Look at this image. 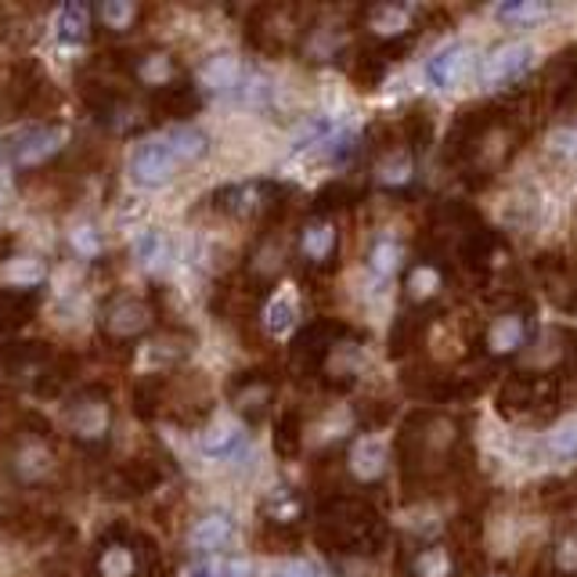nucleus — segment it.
<instances>
[{"label":"nucleus","mask_w":577,"mask_h":577,"mask_svg":"<svg viewBox=\"0 0 577 577\" xmlns=\"http://www.w3.org/2000/svg\"><path fill=\"white\" fill-rule=\"evenodd\" d=\"M394 458L401 469V490L408 502L437 495L469 469L473 447L466 437V423L455 412L415 408L404 415L394 441Z\"/></svg>","instance_id":"1"},{"label":"nucleus","mask_w":577,"mask_h":577,"mask_svg":"<svg viewBox=\"0 0 577 577\" xmlns=\"http://www.w3.org/2000/svg\"><path fill=\"white\" fill-rule=\"evenodd\" d=\"M314 541L332 559H375L389 545V527L365 495L328 490L314 513Z\"/></svg>","instance_id":"2"},{"label":"nucleus","mask_w":577,"mask_h":577,"mask_svg":"<svg viewBox=\"0 0 577 577\" xmlns=\"http://www.w3.org/2000/svg\"><path fill=\"white\" fill-rule=\"evenodd\" d=\"M495 408L509 423L545 426L563 412V379L556 372H513L498 386Z\"/></svg>","instance_id":"3"},{"label":"nucleus","mask_w":577,"mask_h":577,"mask_svg":"<svg viewBox=\"0 0 577 577\" xmlns=\"http://www.w3.org/2000/svg\"><path fill=\"white\" fill-rule=\"evenodd\" d=\"M115 426V404L112 394L101 383L83 386L69 394L62 404V429L65 437L83 447V452H105Z\"/></svg>","instance_id":"4"},{"label":"nucleus","mask_w":577,"mask_h":577,"mask_svg":"<svg viewBox=\"0 0 577 577\" xmlns=\"http://www.w3.org/2000/svg\"><path fill=\"white\" fill-rule=\"evenodd\" d=\"M303 11L293 4H260L245 14V43L256 54L279 58L285 51H296L303 40Z\"/></svg>","instance_id":"5"},{"label":"nucleus","mask_w":577,"mask_h":577,"mask_svg":"<svg viewBox=\"0 0 577 577\" xmlns=\"http://www.w3.org/2000/svg\"><path fill=\"white\" fill-rule=\"evenodd\" d=\"M534 336V303L530 296H516L509 303L487 317L480 325V346L476 351L487 354V361H509L527 346V340Z\"/></svg>","instance_id":"6"},{"label":"nucleus","mask_w":577,"mask_h":577,"mask_svg":"<svg viewBox=\"0 0 577 577\" xmlns=\"http://www.w3.org/2000/svg\"><path fill=\"white\" fill-rule=\"evenodd\" d=\"M354 336L357 332L346 322H340V317H317V322L303 325L296 332L293 351H288V365H293L300 379H317L322 368L328 365V357Z\"/></svg>","instance_id":"7"},{"label":"nucleus","mask_w":577,"mask_h":577,"mask_svg":"<svg viewBox=\"0 0 577 577\" xmlns=\"http://www.w3.org/2000/svg\"><path fill=\"white\" fill-rule=\"evenodd\" d=\"M155 545L134 538L126 527H112L101 534V541L91 556V577H152Z\"/></svg>","instance_id":"8"},{"label":"nucleus","mask_w":577,"mask_h":577,"mask_svg":"<svg viewBox=\"0 0 577 577\" xmlns=\"http://www.w3.org/2000/svg\"><path fill=\"white\" fill-rule=\"evenodd\" d=\"M340 224L336 216H307L296 231L293 253L300 267L307 271V279H328L340 271Z\"/></svg>","instance_id":"9"},{"label":"nucleus","mask_w":577,"mask_h":577,"mask_svg":"<svg viewBox=\"0 0 577 577\" xmlns=\"http://www.w3.org/2000/svg\"><path fill=\"white\" fill-rule=\"evenodd\" d=\"M274 401H279V372L274 368H242L227 379V404L245 426L267 423Z\"/></svg>","instance_id":"10"},{"label":"nucleus","mask_w":577,"mask_h":577,"mask_svg":"<svg viewBox=\"0 0 577 577\" xmlns=\"http://www.w3.org/2000/svg\"><path fill=\"white\" fill-rule=\"evenodd\" d=\"M65 144H69V130L62 123H37L4 144V159L14 173H37L48 170L65 152Z\"/></svg>","instance_id":"11"},{"label":"nucleus","mask_w":577,"mask_h":577,"mask_svg":"<svg viewBox=\"0 0 577 577\" xmlns=\"http://www.w3.org/2000/svg\"><path fill=\"white\" fill-rule=\"evenodd\" d=\"M452 282V260L437 253H418L408 267H404V300L412 311H437L441 300Z\"/></svg>","instance_id":"12"},{"label":"nucleus","mask_w":577,"mask_h":577,"mask_svg":"<svg viewBox=\"0 0 577 577\" xmlns=\"http://www.w3.org/2000/svg\"><path fill=\"white\" fill-rule=\"evenodd\" d=\"M152 325H155V311L141 296H115L101 311V336L109 343H134L144 332H152Z\"/></svg>","instance_id":"13"},{"label":"nucleus","mask_w":577,"mask_h":577,"mask_svg":"<svg viewBox=\"0 0 577 577\" xmlns=\"http://www.w3.org/2000/svg\"><path fill=\"white\" fill-rule=\"evenodd\" d=\"M401 577H462V563L455 556L452 541H418L397 553Z\"/></svg>","instance_id":"14"},{"label":"nucleus","mask_w":577,"mask_h":577,"mask_svg":"<svg viewBox=\"0 0 577 577\" xmlns=\"http://www.w3.org/2000/svg\"><path fill=\"white\" fill-rule=\"evenodd\" d=\"M159 484H163V469H159V462H152V458H130L123 466H115L101 476V490H105V498H112V502L144 498Z\"/></svg>","instance_id":"15"},{"label":"nucleus","mask_w":577,"mask_h":577,"mask_svg":"<svg viewBox=\"0 0 577 577\" xmlns=\"http://www.w3.org/2000/svg\"><path fill=\"white\" fill-rule=\"evenodd\" d=\"M149 120L152 123H192V115L202 109V91L192 83V80H173L166 87H159V91L149 94Z\"/></svg>","instance_id":"16"},{"label":"nucleus","mask_w":577,"mask_h":577,"mask_svg":"<svg viewBox=\"0 0 577 577\" xmlns=\"http://www.w3.org/2000/svg\"><path fill=\"white\" fill-rule=\"evenodd\" d=\"M343 466L351 473L354 484L372 487V484H379L389 469V447H386V441L375 437V433H361V437H354L351 447H346Z\"/></svg>","instance_id":"17"},{"label":"nucleus","mask_w":577,"mask_h":577,"mask_svg":"<svg viewBox=\"0 0 577 577\" xmlns=\"http://www.w3.org/2000/svg\"><path fill=\"white\" fill-rule=\"evenodd\" d=\"M178 155L170 152L166 141H144L130 155V181L138 188H163L178 178Z\"/></svg>","instance_id":"18"},{"label":"nucleus","mask_w":577,"mask_h":577,"mask_svg":"<svg viewBox=\"0 0 577 577\" xmlns=\"http://www.w3.org/2000/svg\"><path fill=\"white\" fill-rule=\"evenodd\" d=\"M534 65V48L524 40L516 43H505V48H498L490 58H484L480 65V83L484 87H509L516 83L524 72Z\"/></svg>","instance_id":"19"},{"label":"nucleus","mask_w":577,"mask_h":577,"mask_svg":"<svg viewBox=\"0 0 577 577\" xmlns=\"http://www.w3.org/2000/svg\"><path fill=\"white\" fill-rule=\"evenodd\" d=\"M534 274H538L545 293L567 311L574 293H577V267L570 264V260L559 256V253H541V256H534Z\"/></svg>","instance_id":"20"},{"label":"nucleus","mask_w":577,"mask_h":577,"mask_svg":"<svg viewBox=\"0 0 577 577\" xmlns=\"http://www.w3.org/2000/svg\"><path fill=\"white\" fill-rule=\"evenodd\" d=\"M541 94L548 98V109H563L577 98V48L553 58V65L545 69Z\"/></svg>","instance_id":"21"},{"label":"nucleus","mask_w":577,"mask_h":577,"mask_svg":"<svg viewBox=\"0 0 577 577\" xmlns=\"http://www.w3.org/2000/svg\"><path fill=\"white\" fill-rule=\"evenodd\" d=\"M126 80L149 87V94H152L159 87H166L181 77H178V62H173L170 51H144V54L126 58Z\"/></svg>","instance_id":"22"},{"label":"nucleus","mask_w":577,"mask_h":577,"mask_svg":"<svg viewBox=\"0 0 577 577\" xmlns=\"http://www.w3.org/2000/svg\"><path fill=\"white\" fill-rule=\"evenodd\" d=\"M231 541H235V519H231L227 513H221V509L199 516L195 527L188 530V545H192L195 553H202V556L224 553Z\"/></svg>","instance_id":"23"},{"label":"nucleus","mask_w":577,"mask_h":577,"mask_svg":"<svg viewBox=\"0 0 577 577\" xmlns=\"http://www.w3.org/2000/svg\"><path fill=\"white\" fill-rule=\"evenodd\" d=\"M433 126H437V115H433L429 101H412V105L404 109L401 123H397L401 144H404V149H408L415 159L426 155L429 144H433Z\"/></svg>","instance_id":"24"},{"label":"nucleus","mask_w":577,"mask_h":577,"mask_svg":"<svg viewBox=\"0 0 577 577\" xmlns=\"http://www.w3.org/2000/svg\"><path fill=\"white\" fill-rule=\"evenodd\" d=\"M303 62H340L346 54V29H332V26H311L303 29L300 48Z\"/></svg>","instance_id":"25"},{"label":"nucleus","mask_w":577,"mask_h":577,"mask_svg":"<svg viewBox=\"0 0 577 577\" xmlns=\"http://www.w3.org/2000/svg\"><path fill=\"white\" fill-rule=\"evenodd\" d=\"M426 322H429V311H404L401 317H394V328H389V346H386V354L397 357V361H404L408 354L423 351Z\"/></svg>","instance_id":"26"},{"label":"nucleus","mask_w":577,"mask_h":577,"mask_svg":"<svg viewBox=\"0 0 577 577\" xmlns=\"http://www.w3.org/2000/svg\"><path fill=\"white\" fill-rule=\"evenodd\" d=\"M389 65H394V58H389L383 48H375V43H365V48L354 51L346 72H351V80H354L357 91H375V87L386 80Z\"/></svg>","instance_id":"27"},{"label":"nucleus","mask_w":577,"mask_h":577,"mask_svg":"<svg viewBox=\"0 0 577 577\" xmlns=\"http://www.w3.org/2000/svg\"><path fill=\"white\" fill-rule=\"evenodd\" d=\"M40 311V288H0V332H19Z\"/></svg>","instance_id":"28"},{"label":"nucleus","mask_w":577,"mask_h":577,"mask_svg":"<svg viewBox=\"0 0 577 577\" xmlns=\"http://www.w3.org/2000/svg\"><path fill=\"white\" fill-rule=\"evenodd\" d=\"M466 69H469V48L466 43H452V48H444L437 51L426 62V80L433 87H441V91H447V87H455L462 77H466Z\"/></svg>","instance_id":"29"},{"label":"nucleus","mask_w":577,"mask_h":577,"mask_svg":"<svg viewBox=\"0 0 577 577\" xmlns=\"http://www.w3.org/2000/svg\"><path fill=\"white\" fill-rule=\"evenodd\" d=\"M375 184L383 188V192H408V188L415 184V155L408 149H394V152H386L383 155V163L379 170H375Z\"/></svg>","instance_id":"30"},{"label":"nucleus","mask_w":577,"mask_h":577,"mask_svg":"<svg viewBox=\"0 0 577 577\" xmlns=\"http://www.w3.org/2000/svg\"><path fill=\"white\" fill-rule=\"evenodd\" d=\"M130 404H134V415L141 423H152V418L163 415V408L170 404V379L166 375H144V379L134 386Z\"/></svg>","instance_id":"31"},{"label":"nucleus","mask_w":577,"mask_h":577,"mask_svg":"<svg viewBox=\"0 0 577 577\" xmlns=\"http://www.w3.org/2000/svg\"><path fill=\"white\" fill-rule=\"evenodd\" d=\"M91 29H94V8H87V4L58 8V14H54V37H58V43H69V48H77V43H83L87 37H91Z\"/></svg>","instance_id":"32"},{"label":"nucleus","mask_w":577,"mask_h":577,"mask_svg":"<svg viewBox=\"0 0 577 577\" xmlns=\"http://www.w3.org/2000/svg\"><path fill=\"white\" fill-rule=\"evenodd\" d=\"M199 83L206 87L213 94H227V91H239L242 83V65L235 54H213L206 65L199 72Z\"/></svg>","instance_id":"33"},{"label":"nucleus","mask_w":577,"mask_h":577,"mask_svg":"<svg viewBox=\"0 0 577 577\" xmlns=\"http://www.w3.org/2000/svg\"><path fill=\"white\" fill-rule=\"evenodd\" d=\"M361 192L351 184V181H328L322 192L314 195L311 202V216H340L343 210L357 206Z\"/></svg>","instance_id":"34"},{"label":"nucleus","mask_w":577,"mask_h":577,"mask_svg":"<svg viewBox=\"0 0 577 577\" xmlns=\"http://www.w3.org/2000/svg\"><path fill=\"white\" fill-rule=\"evenodd\" d=\"M166 144H170V152L178 155V163L184 166V163H199V159L210 152V134L199 130L195 123H184V126H173Z\"/></svg>","instance_id":"35"},{"label":"nucleus","mask_w":577,"mask_h":577,"mask_svg":"<svg viewBox=\"0 0 577 577\" xmlns=\"http://www.w3.org/2000/svg\"><path fill=\"white\" fill-rule=\"evenodd\" d=\"M72 375H77V357L65 354V357H58L48 368H43L37 379H33V394L37 397H62L65 394V386L72 383Z\"/></svg>","instance_id":"36"},{"label":"nucleus","mask_w":577,"mask_h":577,"mask_svg":"<svg viewBox=\"0 0 577 577\" xmlns=\"http://www.w3.org/2000/svg\"><path fill=\"white\" fill-rule=\"evenodd\" d=\"M296 317H300V307H296V296L293 293H274L267 300V307H264V328H267V336H285L288 328H296Z\"/></svg>","instance_id":"37"},{"label":"nucleus","mask_w":577,"mask_h":577,"mask_svg":"<svg viewBox=\"0 0 577 577\" xmlns=\"http://www.w3.org/2000/svg\"><path fill=\"white\" fill-rule=\"evenodd\" d=\"M274 452L279 458H296L303 452V415L296 408H288L274 423Z\"/></svg>","instance_id":"38"},{"label":"nucleus","mask_w":577,"mask_h":577,"mask_svg":"<svg viewBox=\"0 0 577 577\" xmlns=\"http://www.w3.org/2000/svg\"><path fill=\"white\" fill-rule=\"evenodd\" d=\"M138 19H141V8L134 0H105V4L94 8V26L109 29V33H126Z\"/></svg>","instance_id":"39"},{"label":"nucleus","mask_w":577,"mask_h":577,"mask_svg":"<svg viewBox=\"0 0 577 577\" xmlns=\"http://www.w3.org/2000/svg\"><path fill=\"white\" fill-rule=\"evenodd\" d=\"M199 444H202V452H206L210 458H227V455L239 452L242 429L239 426H206L199 433Z\"/></svg>","instance_id":"40"},{"label":"nucleus","mask_w":577,"mask_h":577,"mask_svg":"<svg viewBox=\"0 0 577 577\" xmlns=\"http://www.w3.org/2000/svg\"><path fill=\"white\" fill-rule=\"evenodd\" d=\"M188 343H192V340H188ZM188 343H181V332H163V336L149 343V361H152L155 368L181 365V361L188 357V351H192Z\"/></svg>","instance_id":"41"},{"label":"nucleus","mask_w":577,"mask_h":577,"mask_svg":"<svg viewBox=\"0 0 577 577\" xmlns=\"http://www.w3.org/2000/svg\"><path fill=\"white\" fill-rule=\"evenodd\" d=\"M43 264L37 256H11L8 264H4V279L11 288H40L43 282Z\"/></svg>","instance_id":"42"},{"label":"nucleus","mask_w":577,"mask_h":577,"mask_svg":"<svg viewBox=\"0 0 577 577\" xmlns=\"http://www.w3.org/2000/svg\"><path fill=\"white\" fill-rule=\"evenodd\" d=\"M166 256H170V242H166L163 231H144V235L134 242V260L141 267L159 271L166 264Z\"/></svg>","instance_id":"43"},{"label":"nucleus","mask_w":577,"mask_h":577,"mask_svg":"<svg viewBox=\"0 0 577 577\" xmlns=\"http://www.w3.org/2000/svg\"><path fill=\"white\" fill-rule=\"evenodd\" d=\"M548 14V4H538V0H509V4L498 8V19L509 26H530Z\"/></svg>","instance_id":"44"},{"label":"nucleus","mask_w":577,"mask_h":577,"mask_svg":"<svg viewBox=\"0 0 577 577\" xmlns=\"http://www.w3.org/2000/svg\"><path fill=\"white\" fill-rule=\"evenodd\" d=\"M401 264V245L394 239H375L372 250H368V267L379 274V279H386V274H394Z\"/></svg>","instance_id":"45"},{"label":"nucleus","mask_w":577,"mask_h":577,"mask_svg":"<svg viewBox=\"0 0 577 577\" xmlns=\"http://www.w3.org/2000/svg\"><path fill=\"white\" fill-rule=\"evenodd\" d=\"M553 570L559 577H577V527L559 534V541L553 548Z\"/></svg>","instance_id":"46"},{"label":"nucleus","mask_w":577,"mask_h":577,"mask_svg":"<svg viewBox=\"0 0 577 577\" xmlns=\"http://www.w3.org/2000/svg\"><path fill=\"white\" fill-rule=\"evenodd\" d=\"M548 447H553L556 458H574L577 455V418H567V423L548 437Z\"/></svg>","instance_id":"47"},{"label":"nucleus","mask_w":577,"mask_h":577,"mask_svg":"<svg viewBox=\"0 0 577 577\" xmlns=\"http://www.w3.org/2000/svg\"><path fill=\"white\" fill-rule=\"evenodd\" d=\"M548 149L556 155H567V159H577V123H567L548 134Z\"/></svg>","instance_id":"48"},{"label":"nucleus","mask_w":577,"mask_h":577,"mask_svg":"<svg viewBox=\"0 0 577 577\" xmlns=\"http://www.w3.org/2000/svg\"><path fill=\"white\" fill-rule=\"evenodd\" d=\"M72 245H77L80 253H87V256H94L98 250H101V239L94 235L91 227H77L72 231Z\"/></svg>","instance_id":"49"},{"label":"nucleus","mask_w":577,"mask_h":577,"mask_svg":"<svg viewBox=\"0 0 577 577\" xmlns=\"http://www.w3.org/2000/svg\"><path fill=\"white\" fill-rule=\"evenodd\" d=\"M216 574L221 577H250V563L245 559H224V563H216Z\"/></svg>","instance_id":"50"},{"label":"nucleus","mask_w":577,"mask_h":577,"mask_svg":"<svg viewBox=\"0 0 577 577\" xmlns=\"http://www.w3.org/2000/svg\"><path fill=\"white\" fill-rule=\"evenodd\" d=\"M181 577H221L216 574V563H192V567H184Z\"/></svg>","instance_id":"51"},{"label":"nucleus","mask_w":577,"mask_h":577,"mask_svg":"<svg viewBox=\"0 0 577 577\" xmlns=\"http://www.w3.org/2000/svg\"><path fill=\"white\" fill-rule=\"evenodd\" d=\"M282 577H317V574H314V570L307 567V563H293V567H288V570L282 574Z\"/></svg>","instance_id":"52"},{"label":"nucleus","mask_w":577,"mask_h":577,"mask_svg":"<svg viewBox=\"0 0 577 577\" xmlns=\"http://www.w3.org/2000/svg\"><path fill=\"white\" fill-rule=\"evenodd\" d=\"M570 314H577V293H574V300H570V307H567Z\"/></svg>","instance_id":"53"},{"label":"nucleus","mask_w":577,"mask_h":577,"mask_svg":"<svg viewBox=\"0 0 577 577\" xmlns=\"http://www.w3.org/2000/svg\"><path fill=\"white\" fill-rule=\"evenodd\" d=\"M487 577H509V574H487Z\"/></svg>","instance_id":"54"}]
</instances>
